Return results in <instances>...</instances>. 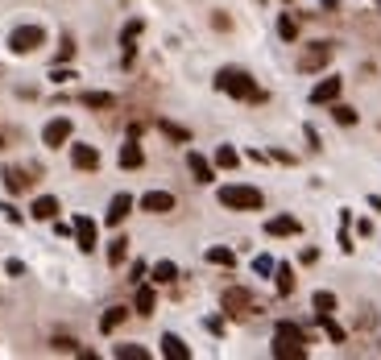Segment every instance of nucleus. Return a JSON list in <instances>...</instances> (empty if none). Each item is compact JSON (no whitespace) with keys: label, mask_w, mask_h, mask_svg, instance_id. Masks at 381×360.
<instances>
[{"label":"nucleus","mask_w":381,"mask_h":360,"mask_svg":"<svg viewBox=\"0 0 381 360\" xmlns=\"http://www.w3.org/2000/svg\"><path fill=\"white\" fill-rule=\"evenodd\" d=\"M215 87H220L224 96L249 99V104H262V99H265V92L253 83V75H249V71H232V67H224V71L215 75Z\"/></svg>","instance_id":"1"},{"label":"nucleus","mask_w":381,"mask_h":360,"mask_svg":"<svg viewBox=\"0 0 381 360\" xmlns=\"http://www.w3.org/2000/svg\"><path fill=\"white\" fill-rule=\"evenodd\" d=\"M274 356L278 360H303L307 356V332L299 323H278L274 327Z\"/></svg>","instance_id":"2"},{"label":"nucleus","mask_w":381,"mask_h":360,"mask_svg":"<svg viewBox=\"0 0 381 360\" xmlns=\"http://www.w3.org/2000/svg\"><path fill=\"white\" fill-rule=\"evenodd\" d=\"M220 203L228 207V212H257L265 199L257 187H240V182H232V187H220Z\"/></svg>","instance_id":"3"},{"label":"nucleus","mask_w":381,"mask_h":360,"mask_svg":"<svg viewBox=\"0 0 381 360\" xmlns=\"http://www.w3.org/2000/svg\"><path fill=\"white\" fill-rule=\"evenodd\" d=\"M42 42H46V29H42V25H17V29L9 33V50H13V54H33Z\"/></svg>","instance_id":"4"},{"label":"nucleus","mask_w":381,"mask_h":360,"mask_svg":"<svg viewBox=\"0 0 381 360\" xmlns=\"http://www.w3.org/2000/svg\"><path fill=\"white\" fill-rule=\"evenodd\" d=\"M332 62V42H315V46H307L303 54H299V71L311 75V71H323Z\"/></svg>","instance_id":"5"},{"label":"nucleus","mask_w":381,"mask_h":360,"mask_svg":"<svg viewBox=\"0 0 381 360\" xmlns=\"http://www.w3.org/2000/svg\"><path fill=\"white\" fill-rule=\"evenodd\" d=\"M71 133H75V124L67 116H54L46 124V133H42V141H46V149H63V145L71 141Z\"/></svg>","instance_id":"6"},{"label":"nucleus","mask_w":381,"mask_h":360,"mask_svg":"<svg viewBox=\"0 0 381 360\" xmlns=\"http://www.w3.org/2000/svg\"><path fill=\"white\" fill-rule=\"evenodd\" d=\"M224 311H228V315H249V311H253V294H249L245 286L224 290Z\"/></svg>","instance_id":"7"},{"label":"nucleus","mask_w":381,"mask_h":360,"mask_svg":"<svg viewBox=\"0 0 381 360\" xmlns=\"http://www.w3.org/2000/svg\"><path fill=\"white\" fill-rule=\"evenodd\" d=\"M141 212H149V216H166V212H174V195L170 191H145L141 195Z\"/></svg>","instance_id":"8"},{"label":"nucleus","mask_w":381,"mask_h":360,"mask_svg":"<svg viewBox=\"0 0 381 360\" xmlns=\"http://www.w3.org/2000/svg\"><path fill=\"white\" fill-rule=\"evenodd\" d=\"M71 166L75 170H100V149L95 145H71Z\"/></svg>","instance_id":"9"},{"label":"nucleus","mask_w":381,"mask_h":360,"mask_svg":"<svg viewBox=\"0 0 381 360\" xmlns=\"http://www.w3.org/2000/svg\"><path fill=\"white\" fill-rule=\"evenodd\" d=\"M75 240H79V249H83V253H92L95 249V219L92 216H75Z\"/></svg>","instance_id":"10"},{"label":"nucleus","mask_w":381,"mask_h":360,"mask_svg":"<svg viewBox=\"0 0 381 360\" xmlns=\"http://www.w3.org/2000/svg\"><path fill=\"white\" fill-rule=\"evenodd\" d=\"M340 87H344V79H323V83H315V87H311V104H336V99H340Z\"/></svg>","instance_id":"11"},{"label":"nucleus","mask_w":381,"mask_h":360,"mask_svg":"<svg viewBox=\"0 0 381 360\" xmlns=\"http://www.w3.org/2000/svg\"><path fill=\"white\" fill-rule=\"evenodd\" d=\"M129 212H133V195H112V203H108V224H112V228H117V224H124V219H129Z\"/></svg>","instance_id":"12"},{"label":"nucleus","mask_w":381,"mask_h":360,"mask_svg":"<svg viewBox=\"0 0 381 360\" xmlns=\"http://www.w3.org/2000/svg\"><path fill=\"white\" fill-rule=\"evenodd\" d=\"M265 232H269V236H299L303 224H299L294 216H274L269 224H265Z\"/></svg>","instance_id":"13"},{"label":"nucleus","mask_w":381,"mask_h":360,"mask_svg":"<svg viewBox=\"0 0 381 360\" xmlns=\"http://www.w3.org/2000/svg\"><path fill=\"white\" fill-rule=\"evenodd\" d=\"M187 166H190V174H195V182H212V178H215L212 162H208L203 153H195V149L187 153Z\"/></svg>","instance_id":"14"},{"label":"nucleus","mask_w":381,"mask_h":360,"mask_svg":"<svg viewBox=\"0 0 381 360\" xmlns=\"http://www.w3.org/2000/svg\"><path fill=\"white\" fill-rule=\"evenodd\" d=\"M162 356L166 360H190V348L174 336V332H166V336H162Z\"/></svg>","instance_id":"15"},{"label":"nucleus","mask_w":381,"mask_h":360,"mask_svg":"<svg viewBox=\"0 0 381 360\" xmlns=\"http://www.w3.org/2000/svg\"><path fill=\"white\" fill-rule=\"evenodd\" d=\"M120 166L124 170H141L145 166V153H141V145H137V137H129V145L120 149Z\"/></svg>","instance_id":"16"},{"label":"nucleus","mask_w":381,"mask_h":360,"mask_svg":"<svg viewBox=\"0 0 381 360\" xmlns=\"http://www.w3.org/2000/svg\"><path fill=\"white\" fill-rule=\"evenodd\" d=\"M79 104H83V108H95V112H108V108H117V96H108V92H83Z\"/></svg>","instance_id":"17"},{"label":"nucleus","mask_w":381,"mask_h":360,"mask_svg":"<svg viewBox=\"0 0 381 360\" xmlns=\"http://www.w3.org/2000/svg\"><path fill=\"white\" fill-rule=\"evenodd\" d=\"M29 216H33V219H54V216H58V199H54V195H42V199H33Z\"/></svg>","instance_id":"18"},{"label":"nucleus","mask_w":381,"mask_h":360,"mask_svg":"<svg viewBox=\"0 0 381 360\" xmlns=\"http://www.w3.org/2000/svg\"><path fill=\"white\" fill-rule=\"evenodd\" d=\"M4 187H9V191H13V195H21V191H29L33 182H29V174H25V170L9 166V170H4Z\"/></svg>","instance_id":"19"},{"label":"nucleus","mask_w":381,"mask_h":360,"mask_svg":"<svg viewBox=\"0 0 381 360\" xmlns=\"http://www.w3.org/2000/svg\"><path fill=\"white\" fill-rule=\"evenodd\" d=\"M124 319H129V311H124V307H108V311H104V319H100V332H104V336H112Z\"/></svg>","instance_id":"20"},{"label":"nucleus","mask_w":381,"mask_h":360,"mask_svg":"<svg viewBox=\"0 0 381 360\" xmlns=\"http://www.w3.org/2000/svg\"><path fill=\"white\" fill-rule=\"evenodd\" d=\"M158 129H162V137H170V141H178V145H187V141H190V129L174 124V120H158Z\"/></svg>","instance_id":"21"},{"label":"nucleus","mask_w":381,"mask_h":360,"mask_svg":"<svg viewBox=\"0 0 381 360\" xmlns=\"http://www.w3.org/2000/svg\"><path fill=\"white\" fill-rule=\"evenodd\" d=\"M149 273H154V282H158V286H170V282L178 278V265H174V261H158Z\"/></svg>","instance_id":"22"},{"label":"nucleus","mask_w":381,"mask_h":360,"mask_svg":"<svg viewBox=\"0 0 381 360\" xmlns=\"http://www.w3.org/2000/svg\"><path fill=\"white\" fill-rule=\"evenodd\" d=\"M215 166H220V170H237L240 166V153L232 149V145H220V149H215Z\"/></svg>","instance_id":"23"},{"label":"nucleus","mask_w":381,"mask_h":360,"mask_svg":"<svg viewBox=\"0 0 381 360\" xmlns=\"http://www.w3.org/2000/svg\"><path fill=\"white\" fill-rule=\"evenodd\" d=\"M154 307H158L154 286H137V315H154Z\"/></svg>","instance_id":"24"},{"label":"nucleus","mask_w":381,"mask_h":360,"mask_svg":"<svg viewBox=\"0 0 381 360\" xmlns=\"http://www.w3.org/2000/svg\"><path fill=\"white\" fill-rule=\"evenodd\" d=\"M274 273H278V294H294V269L290 265H274Z\"/></svg>","instance_id":"25"},{"label":"nucleus","mask_w":381,"mask_h":360,"mask_svg":"<svg viewBox=\"0 0 381 360\" xmlns=\"http://www.w3.org/2000/svg\"><path fill=\"white\" fill-rule=\"evenodd\" d=\"M208 261L228 269V265H237V253H232V249H224V244H215V249H208Z\"/></svg>","instance_id":"26"},{"label":"nucleus","mask_w":381,"mask_h":360,"mask_svg":"<svg viewBox=\"0 0 381 360\" xmlns=\"http://www.w3.org/2000/svg\"><path fill=\"white\" fill-rule=\"evenodd\" d=\"M278 33H282V42H299V21L290 13H282L278 17Z\"/></svg>","instance_id":"27"},{"label":"nucleus","mask_w":381,"mask_h":360,"mask_svg":"<svg viewBox=\"0 0 381 360\" xmlns=\"http://www.w3.org/2000/svg\"><path fill=\"white\" fill-rule=\"evenodd\" d=\"M124 257H129V240L117 236L112 244H108V265H124Z\"/></svg>","instance_id":"28"},{"label":"nucleus","mask_w":381,"mask_h":360,"mask_svg":"<svg viewBox=\"0 0 381 360\" xmlns=\"http://www.w3.org/2000/svg\"><path fill=\"white\" fill-rule=\"evenodd\" d=\"M332 116H336V124H357V108H348V104H332Z\"/></svg>","instance_id":"29"},{"label":"nucleus","mask_w":381,"mask_h":360,"mask_svg":"<svg viewBox=\"0 0 381 360\" xmlns=\"http://www.w3.org/2000/svg\"><path fill=\"white\" fill-rule=\"evenodd\" d=\"M319 323H323V332H328V339H332V344H344V327L336 323L332 315H319Z\"/></svg>","instance_id":"30"},{"label":"nucleus","mask_w":381,"mask_h":360,"mask_svg":"<svg viewBox=\"0 0 381 360\" xmlns=\"http://www.w3.org/2000/svg\"><path fill=\"white\" fill-rule=\"evenodd\" d=\"M117 360H149V352H145V348H137V344H120V348H117Z\"/></svg>","instance_id":"31"},{"label":"nucleus","mask_w":381,"mask_h":360,"mask_svg":"<svg viewBox=\"0 0 381 360\" xmlns=\"http://www.w3.org/2000/svg\"><path fill=\"white\" fill-rule=\"evenodd\" d=\"M332 311H336V294L319 290V294H315V315H332Z\"/></svg>","instance_id":"32"},{"label":"nucleus","mask_w":381,"mask_h":360,"mask_svg":"<svg viewBox=\"0 0 381 360\" xmlns=\"http://www.w3.org/2000/svg\"><path fill=\"white\" fill-rule=\"evenodd\" d=\"M54 352H79V344L71 336H54Z\"/></svg>","instance_id":"33"},{"label":"nucleus","mask_w":381,"mask_h":360,"mask_svg":"<svg viewBox=\"0 0 381 360\" xmlns=\"http://www.w3.org/2000/svg\"><path fill=\"white\" fill-rule=\"evenodd\" d=\"M50 79H54V83H71V79H79V75H75L71 67H54V71H50Z\"/></svg>","instance_id":"34"},{"label":"nucleus","mask_w":381,"mask_h":360,"mask_svg":"<svg viewBox=\"0 0 381 360\" xmlns=\"http://www.w3.org/2000/svg\"><path fill=\"white\" fill-rule=\"evenodd\" d=\"M253 269H257V273H262V278H269V273H274V257H257V261H253Z\"/></svg>","instance_id":"35"},{"label":"nucleus","mask_w":381,"mask_h":360,"mask_svg":"<svg viewBox=\"0 0 381 360\" xmlns=\"http://www.w3.org/2000/svg\"><path fill=\"white\" fill-rule=\"evenodd\" d=\"M75 58V42L71 38H63V46H58V62H71Z\"/></svg>","instance_id":"36"},{"label":"nucleus","mask_w":381,"mask_h":360,"mask_svg":"<svg viewBox=\"0 0 381 360\" xmlns=\"http://www.w3.org/2000/svg\"><path fill=\"white\" fill-rule=\"evenodd\" d=\"M0 212H4V219H9V224H21V212H17V207H13V203H4V207H0Z\"/></svg>","instance_id":"37"},{"label":"nucleus","mask_w":381,"mask_h":360,"mask_svg":"<svg viewBox=\"0 0 381 360\" xmlns=\"http://www.w3.org/2000/svg\"><path fill=\"white\" fill-rule=\"evenodd\" d=\"M145 278V261H133V269H129V282H141Z\"/></svg>","instance_id":"38"},{"label":"nucleus","mask_w":381,"mask_h":360,"mask_svg":"<svg viewBox=\"0 0 381 360\" xmlns=\"http://www.w3.org/2000/svg\"><path fill=\"white\" fill-rule=\"evenodd\" d=\"M369 207H373V212L381 216V199H377V195H369Z\"/></svg>","instance_id":"39"},{"label":"nucleus","mask_w":381,"mask_h":360,"mask_svg":"<svg viewBox=\"0 0 381 360\" xmlns=\"http://www.w3.org/2000/svg\"><path fill=\"white\" fill-rule=\"evenodd\" d=\"M323 9H340V0H323Z\"/></svg>","instance_id":"40"},{"label":"nucleus","mask_w":381,"mask_h":360,"mask_svg":"<svg viewBox=\"0 0 381 360\" xmlns=\"http://www.w3.org/2000/svg\"><path fill=\"white\" fill-rule=\"evenodd\" d=\"M377 4H381V0H377Z\"/></svg>","instance_id":"41"}]
</instances>
